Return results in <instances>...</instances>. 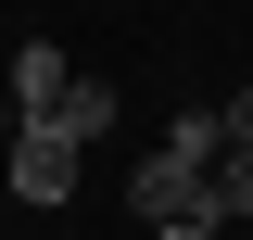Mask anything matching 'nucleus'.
I'll list each match as a JSON object with an SVG mask.
<instances>
[{
	"instance_id": "obj_4",
	"label": "nucleus",
	"mask_w": 253,
	"mask_h": 240,
	"mask_svg": "<svg viewBox=\"0 0 253 240\" xmlns=\"http://www.w3.org/2000/svg\"><path fill=\"white\" fill-rule=\"evenodd\" d=\"M101 126H114V89H101V76H76V89H63V114H51V139H76V152H89Z\"/></svg>"
},
{
	"instance_id": "obj_2",
	"label": "nucleus",
	"mask_w": 253,
	"mask_h": 240,
	"mask_svg": "<svg viewBox=\"0 0 253 240\" xmlns=\"http://www.w3.org/2000/svg\"><path fill=\"white\" fill-rule=\"evenodd\" d=\"M13 190H26V202H63V190H76V139H51V126H13Z\"/></svg>"
},
{
	"instance_id": "obj_3",
	"label": "nucleus",
	"mask_w": 253,
	"mask_h": 240,
	"mask_svg": "<svg viewBox=\"0 0 253 240\" xmlns=\"http://www.w3.org/2000/svg\"><path fill=\"white\" fill-rule=\"evenodd\" d=\"M203 215H215L228 240L253 228V139H228V152H215V190H203Z\"/></svg>"
},
{
	"instance_id": "obj_1",
	"label": "nucleus",
	"mask_w": 253,
	"mask_h": 240,
	"mask_svg": "<svg viewBox=\"0 0 253 240\" xmlns=\"http://www.w3.org/2000/svg\"><path fill=\"white\" fill-rule=\"evenodd\" d=\"M63 89H76L63 38H26V51H13V114H26V126H51V114H63Z\"/></svg>"
},
{
	"instance_id": "obj_7",
	"label": "nucleus",
	"mask_w": 253,
	"mask_h": 240,
	"mask_svg": "<svg viewBox=\"0 0 253 240\" xmlns=\"http://www.w3.org/2000/svg\"><path fill=\"white\" fill-rule=\"evenodd\" d=\"M241 240H253V228H241Z\"/></svg>"
},
{
	"instance_id": "obj_5",
	"label": "nucleus",
	"mask_w": 253,
	"mask_h": 240,
	"mask_svg": "<svg viewBox=\"0 0 253 240\" xmlns=\"http://www.w3.org/2000/svg\"><path fill=\"white\" fill-rule=\"evenodd\" d=\"M215 126H228V139H253V89H241V101H215Z\"/></svg>"
},
{
	"instance_id": "obj_6",
	"label": "nucleus",
	"mask_w": 253,
	"mask_h": 240,
	"mask_svg": "<svg viewBox=\"0 0 253 240\" xmlns=\"http://www.w3.org/2000/svg\"><path fill=\"white\" fill-rule=\"evenodd\" d=\"M152 240H228V228H215V215H177V228H152Z\"/></svg>"
}]
</instances>
